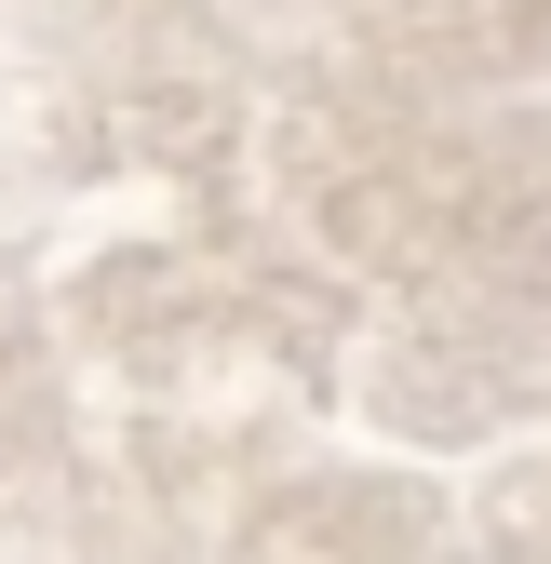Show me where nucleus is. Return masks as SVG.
<instances>
[]
</instances>
